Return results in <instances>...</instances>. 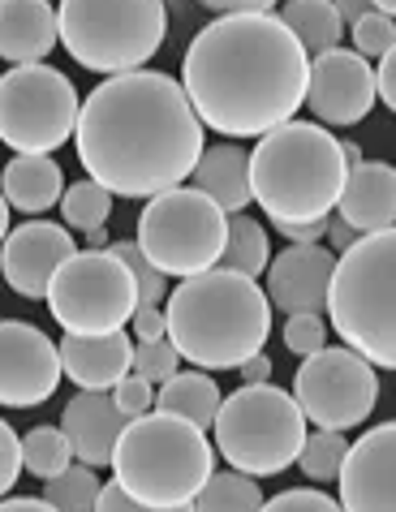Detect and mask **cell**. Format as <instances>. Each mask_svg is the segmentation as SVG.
<instances>
[{"mask_svg": "<svg viewBox=\"0 0 396 512\" xmlns=\"http://www.w3.org/2000/svg\"><path fill=\"white\" fill-rule=\"evenodd\" d=\"M112 474L147 508H190L216 474V448L207 444L203 426L151 409L125 422L112 452Z\"/></svg>", "mask_w": 396, "mask_h": 512, "instance_id": "5", "label": "cell"}, {"mask_svg": "<svg viewBox=\"0 0 396 512\" xmlns=\"http://www.w3.org/2000/svg\"><path fill=\"white\" fill-rule=\"evenodd\" d=\"M61 44L52 0H0V56L9 65H39Z\"/></svg>", "mask_w": 396, "mask_h": 512, "instance_id": "21", "label": "cell"}, {"mask_svg": "<svg viewBox=\"0 0 396 512\" xmlns=\"http://www.w3.org/2000/svg\"><path fill=\"white\" fill-rule=\"evenodd\" d=\"M379 99L375 69L362 52H319L310 61V87H306V108L319 125H358L371 117Z\"/></svg>", "mask_w": 396, "mask_h": 512, "instance_id": "14", "label": "cell"}, {"mask_svg": "<svg viewBox=\"0 0 396 512\" xmlns=\"http://www.w3.org/2000/svg\"><path fill=\"white\" fill-rule=\"evenodd\" d=\"M203 9H211V13H272L280 0H198Z\"/></svg>", "mask_w": 396, "mask_h": 512, "instance_id": "42", "label": "cell"}, {"mask_svg": "<svg viewBox=\"0 0 396 512\" xmlns=\"http://www.w3.org/2000/svg\"><path fill=\"white\" fill-rule=\"evenodd\" d=\"M379 13H388V18H396V0H375Z\"/></svg>", "mask_w": 396, "mask_h": 512, "instance_id": "50", "label": "cell"}, {"mask_svg": "<svg viewBox=\"0 0 396 512\" xmlns=\"http://www.w3.org/2000/svg\"><path fill=\"white\" fill-rule=\"evenodd\" d=\"M61 371L78 383V392H112L134 371V340L121 332L104 336H61Z\"/></svg>", "mask_w": 396, "mask_h": 512, "instance_id": "18", "label": "cell"}, {"mask_svg": "<svg viewBox=\"0 0 396 512\" xmlns=\"http://www.w3.org/2000/svg\"><path fill=\"white\" fill-rule=\"evenodd\" d=\"M285 345H289V353H297V358H310V353L328 349V319L323 315H289Z\"/></svg>", "mask_w": 396, "mask_h": 512, "instance_id": "35", "label": "cell"}, {"mask_svg": "<svg viewBox=\"0 0 396 512\" xmlns=\"http://www.w3.org/2000/svg\"><path fill=\"white\" fill-rule=\"evenodd\" d=\"M181 371V353H177V345L173 340H138L134 345V375H143L147 383H168Z\"/></svg>", "mask_w": 396, "mask_h": 512, "instance_id": "33", "label": "cell"}, {"mask_svg": "<svg viewBox=\"0 0 396 512\" xmlns=\"http://www.w3.org/2000/svg\"><path fill=\"white\" fill-rule=\"evenodd\" d=\"M306 414L297 396L276 383H242L220 401V414L211 422L216 452L224 465L250 478H276L302 457L306 444Z\"/></svg>", "mask_w": 396, "mask_h": 512, "instance_id": "7", "label": "cell"}, {"mask_svg": "<svg viewBox=\"0 0 396 512\" xmlns=\"http://www.w3.org/2000/svg\"><path fill=\"white\" fill-rule=\"evenodd\" d=\"M220 401L224 396H220L216 379H211L207 371H177L168 383L155 388V409L186 418L194 426H203V431H211V422H216V414H220Z\"/></svg>", "mask_w": 396, "mask_h": 512, "instance_id": "24", "label": "cell"}, {"mask_svg": "<svg viewBox=\"0 0 396 512\" xmlns=\"http://www.w3.org/2000/svg\"><path fill=\"white\" fill-rule=\"evenodd\" d=\"M181 87L207 130L263 138L306 104L310 52L280 13H224L190 39Z\"/></svg>", "mask_w": 396, "mask_h": 512, "instance_id": "2", "label": "cell"}, {"mask_svg": "<svg viewBox=\"0 0 396 512\" xmlns=\"http://www.w3.org/2000/svg\"><path fill=\"white\" fill-rule=\"evenodd\" d=\"M99 491H104V482H99L95 469L82 465V461H74L65 474H56V478L44 482V500L56 512H95Z\"/></svg>", "mask_w": 396, "mask_h": 512, "instance_id": "29", "label": "cell"}, {"mask_svg": "<svg viewBox=\"0 0 396 512\" xmlns=\"http://www.w3.org/2000/svg\"><path fill=\"white\" fill-rule=\"evenodd\" d=\"M336 482L345 512H396V422L362 431Z\"/></svg>", "mask_w": 396, "mask_h": 512, "instance_id": "16", "label": "cell"}, {"mask_svg": "<svg viewBox=\"0 0 396 512\" xmlns=\"http://www.w3.org/2000/svg\"><path fill=\"white\" fill-rule=\"evenodd\" d=\"M375 87H379V99L396 112V48L379 61V69H375Z\"/></svg>", "mask_w": 396, "mask_h": 512, "instance_id": "43", "label": "cell"}, {"mask_svg": "<svg viewBox=\"0 0 396 512\" xmlns=\"http://www.w3.org/2000/svg\"><path fill=\"white\" fill-rule=\"evenodd\" d=\"M242 383H272V358L267 353H254L242 366Z\"/></svg>", "mask_w": 396, "mask_h": 512, "instance_id": "45", "label": "cell"}, {"mask_svg": "<svg viewBox=\"0 0 396 512\" xmlns=\"http://www.w3.org/2000/svg\"><path fill=\"white\" fill-rule=\"evenodd\" d=\"M349 177L345 147L319 121H285L250 151V190L272 224L328 220Z\"/></svg>", "mask_w": 396, "mask_h": 512, "instance_id": "4", "label": "cell"}, {"mask_svg": "<svg viewBox=\"0 0 396 512\" xmlns=\"http://www.w3.org/2000/svg\"><path fill=\"white\" fill-rule=\"evenodd\" d=\"M358 237H362V233L353 229L349 220H341V216H328V246H332L336 254H345V250H349Z\"/></svg>", "mask_w": 396, "mask_h": 512, "instance_id": "44", "label": "cell"}, {"mask_svg": "<svg viewBox=\"0 0 396 512\" xmlns=\"http://www.w3.org/2000/svg\"><path fill=\"white\" fill-rule=\"evenodd\" d=\"M61 345L26 319H0V405L35 409L61 383Z\"/></svg>", "mask_w": 396, "mask_h": 512, "instance_id": "13", "label": "cell"}, {"mask_svg": "<svg viewBox=\"0 0 396 512\" xmlns=\"http://www.w3.org/2000/svg\"><path fill=\"white\" fill-rule=\"evenodd\" d=\"M341 147H345V160H349V168H353V164H362V147H353V142H341Z\"/></svg>", "mask_w": 396, "mask_h": 512, "instance_id": "49", "label": "cell"}, {"mask_svg": "<svg viewBox=\"0 0 396 512\" xmlns=\"http://www.w3.org/2000/svg\"><path fill=\"white\" fill-rule=\"evenodd\" d=\"M220 267L254 276V280H259V272L272 267V246H267V233H263V224L254 216H233L229 220V241H224Z\"/></svg>", "mask_w": 396, "mask_h": 512, "instance_id": "27", "label": "cell"}, {"mask_svg": "<svg viewBox=\"0 0 396 512\" xmlns=\"http://www.w3.org/2000/svg\"><path fill=\"white\" fill-rule=\"evenodd\" d=\"M138 246L164 276H203L224 259L229 211L194 186H177L147 198L138 216Z\"/></svg>", "mask_w": 396, "mask_h": 512, "instance_id": "9", "label": "cell"}, {"mask_svg": "<svg viewBox=\"0 0 396 512\" xmlns=\"http://www.w3.org/2000/svg\"><path fill=\"white\" fill-rule=\"evenodd\" d=\"M74 461H78L74 444H69V435L61 426H35V431L22 435V465H26V474H35L39 482L65 474Z\"/></svg>", "mask_w": 396, "mask_h": 512, "instance_id": "28", "label": "cell"}, {"mask_svg": "<svg viewBox=\"0 0 396 512\" xmlns=\"http://www.w3.org/2000/svg\"><path fill=\"white\" fill-rule=\"evenodd\" d=\"M0 190H5L9 207L26 211V216H39V211L56 207L65 198V177H61V164L52 155H18V160L5 164L0 173Z\"/></svg>", "mask_w": 396, "mask_h": 512, "instance_id": "23", "label": "cell"}, {"mask_svg": "<svg viewBox=\"0 0 396 512\" xmlns=\"http://www.w3.org/2000/svg\"><path fill=\"white\" fill-rule=\"evenodd\" d=\"M328 319L371 366L396 371V224L362 233L336 259Z\"/></svg>", "mask_w": 396, "mask_h": 512, "instance_id": "6", "label": "cell"}, {"mask_svg": "<svg viewBox=\"0 0 396 512\" xmlns=\"http://www.w3.org/2000/svg\"><path fill=\"white\" fill-rule=\"evenodd\" d=\"M112 216V194L99 186V181L91 177H82L78 186H69L65 198H61V220H65V229H78V233H95V229H104Z\"/></svg>", "mask_w": 396, "mask_h": 512, "instance_id": "30", "label": "cell"}, {"mask_svg": "<svg viewBox=\"0 0 396 512\" xmlns=\"http://www.w3.org/2000/svg\"><path fill=\"white\" fill-rule=\"evenodd\" d=\"M0 512H56V508L44 500V495H35V500L31 495H18V500H0Z\"/></svg>", "mask_w": 396, "mask_h": 512, "instance_id": "46", "label": "cell"}, {"mask_svg": "<svg viewBox=\"0 0 396 512\" xmlns=\"http://www.w3.org/2000/svg\"><path fill=\"white\" fill-rule=\"evenodd\" d=\"M9 211H13V207H9V198H5V190H0V246H5V237L13 233V229H9Z\"/></svg>", "mask_w": 396, "mask_h": 512, "instance_id": "48", "label": "cell"}, {"mask_svg": "<svg viewBox=\"0 0 396 512\" xmlns=\"http://www.w3.org/2000/svg\"><path fill=\"white\" fill-rule=\"evenodd\" d=\"M336 259L341 254L315 246H289L272 254L267 267V297L276 310L285 315H323L332 297V276H336Z\"/></svg>", "mask_w": 396, "mask_h": 512, "instance_id": "17", "label": "cell"}, {"mask_svg": "<svg viewBox=\"0 0 396 512\" xmlns=\"http://www.w3.org/2000/svg\"><path fill=\"white\" fill-rule=\"evenodd\" d=\"M345 457H349V439L341 431H315L306 435L297 465H302V474L310 482H336L345 469Z\"/></svg>", "mask_w": 396, "mask_h": 512, "instance_id": "31", "label": "cell"}, {"mask_svg": "<svg viewBox=\"0 0 396 512\" xmlns=\"http://www.w3.org/2000/svg\"><path fill=\"white\" fill-rule=\"evenodd\" d=\"M69 254H78L74 229L52 224V220L18 224V229L5 237V246H0V276H5V284L18 297L39 302V297H48L56 267H61Z\"/></svg>", "mask_w": 396, "mask_h": 512, "instance_id": "15", "label": "cell"}, {"mask_svg": "<svg viewBox=\"0 0 396 512\" xmlns=\"http://www.w3.org/2000/svg\"><path fill=\"white\" fill-rule=\"evenodd\" d=\"M263 504H267V495L259 491V478L237 474V469H220L198 491L194 512H263Z\"/></svg>", "mask_w": 396, "mask_h": 512, "instance_id": "26", "label": "cell"}, {"mask_svg": "<svg viewBox=\"0 0 396 512\" xmlns=\"http://www.w3.org/2000/svg\"><path fill=\"white\" fill-rule=\"evenodd\" d=\"M112 405L121 409V418L125 422H134V418H143V414H151L155 409V383H147L143 375H125L117 388H112Z\"/></svg>", "mask_w": 396, "mask_h": 512, "instance_id": "36", "label": "cell"}, {"mask_svg": "<svg viewBox=\"0 0 396 512\" xmlns=\"http://www.w3.org/2000/svg\"><path fill=\"white\" fill-rule=\"evenodd\" d=\"M168 340L198 371H242L272 336V297L254 276L211 267L181 280L164 302Z\"/></svg>", "mask_w": 396, "mask_h": 512, "instance_id": "3", "label": "cell"}, {"mask_svg": "<svg viewBox=\"0 0 396 512\" xmlns=\"http://www.w3.org/2000/svg\"><path fill=\"white\" fill-rule=\"evenodd\" d=\"M336 9H341V18L353 26V22H362L366 13H375V0H336Z\"/></svg>", "mask_w": 396, "mask_h": 512, "instance_id": "47", "label": "cell"}, {"mask_svg": "<svg viewBox=\"0 0 396 512\" xmlns=\"http://www.w3.org/2000/svg\"><path fill=\"white\" fill-rule=\"evenodd\" d=\"M78 87L52 65H13L0 78V142L18 155H52L78 130Z\"/></svg>", "mask_w": 396, "mask_h": 512, "instance_id": "11", "label": "cell"}, {"mask_svg": "<svg viewBox=\"0 0 396 512\" xmlns=\"http://www.w3.org/2000/svg\"><path fill=\"white\" fill-rule=\"evenodd\" d=\"M293 396L306 422L319 431H353L375 414L379 405V375L375 366L349 345H328L297 366Z\"/></svg>", "mask_w": 396, "mask_h": 512, "instance_id": "12", "label": "cell"}, {"mask_svg": "<svg viewBox=\"0 0 396 512\" xmlns=\"http://www.w3.org/2000/svg\"><path fill=\"white\" fill-rule=\"evenodd\" d=\"M336 216L358 233H379L396 224V168L384 160H362L349 168Z\"/></svg>", "mask_w": 396, "mask_h": 512, "instance_id": "20", "label": "cell"}, {"mask_svg": "<svg viewBox=\"0 0 396 512\" xmlns=\"http://www.w3.org/2000/svg\"><path fill=\"white\" fill-rule=\"evenodd\" d=\"M130 327H134L138 340H164L168 336V315H164L160 306H138Z\"/></svg>", "mask_w": 396, "mask_h": 512, "instance_id": "40", "label": "cell"}, {"mask_svg": "<svg viewBox=\"0 0 396 512\" xmlns=\"http://www.w3.org/2000/svg\"><path fill=\"white\" fill-rule=\"evenodd\" d=\"M276 233L289 237V246H315L319 237H328V220H302V224H272Z\"/></svg>", "mask_w": 396, "mask_h": 512, "instance_id": "41", "label": "cell"}, {"mask_svg": "<svg viewBox=\"0 0 396 512\" xmlns=\"http://www.w3.org/2000/svg\"><path fill=\"white\" fill-rule=\"evenodd\" d=\"M78 164L112 198H155L194 177L203 121L186 87L160 69L117 74L87 95L74 130Z\"/></svg>", "mask_w": 396, "mask_h": 512, "instance_id": "1", "label": "cell"}, {"mask_svg": "<svg viewBox=\"0 0 396 512\" xmlns=\"http://www.w3.org/2000/svg\"><path fill=\"white\" fill-rule=\"evenodd\" d=\"M263 512H345L341 500L323 491H310V487H293V491H280L276 500H267Z\"/></svg>", "mask_w": 396, "mask_h": 512, "instance_id": "37", "label": "cell"}, {"mask_svg": "<svg viewBox=\"0 0 396 512\" xmlns=\"http://www.w3.org/2000/svg\"><path fill=\"white\" fill-rule=\"evenodd\" d=\"M190 181H194V190H203L207 198H216V203L229 211V216H242V211L254 203V190H250V151H242L237 142L207 147Z\"/></svg>", "mask_w": 396, "mask_h": 512, "instance_id": "22", "label": "cell"}, {"mask_svg": "<svg viewBox=\"0 0 396 512\" xmlns=\"http://www.w3.org/2000/svg\"><path fill=\"white\" fill-rule=\"evenodd\" d=\"M108 250L117 254V259L134 272V284H138V306H160V302H168V293H173V289H168V276H164L160 267H155V263L147 259L138 241H112Z\"/></svg>", "mask_w": 396, "mask_h": 512, "instance_id": "32", "label": "cell"}, {"mask_svg": "<svg viewBox=\"0 0 396 512\" xmlns=\"http://www.w3.org/2000/svg\"><path fill=\"white\" fill-rule=\"evenodd\" d=\"M48 310L74 336L121 332L138 310L134 272L112 250H78L56 267L48 284Z\"/></svg>", "mask_w": 396, "mask_h": 512, "instance_id": "10", "label": "cell"}, {"mask_svg": "<svg viewBox=\"0 0 396 512\" xmlns=\"http://www.w3.org/2000/svg\"><path fill=\"white\" fill-rule=\"evenodd\" d=\"M61 431L74 444V457L82 465H112L117 439L125 431L121 409L112 405V392H78L61 414Z\"/></svg>", "mask_w": 396, "mask_h": 512, "instance_id": "19", "label": "cell"}, {"mask_svg": "<svg viewBox=\"0 0 396 512\" xmlns=\"http://www.w3.org/2000/svg\"><path fill=\"white\" fill-rule=\"evenodd\" d=\"M392 48H396V18L375 9V13H366L362 22H353V52H362L366 61H371V56L384 61Z\"/></svg>", "mask_w": 396, "mask_h": 512, "instance_id": "34", "label": "cell"}, {"mask_svg": "<svg viewBox=\"0 0 396 512\" xmlns=\"http://www.w3.org/2000/svg\"><path fill=\"white\" fill-rule=\"evenodd\" d=\"M285 26L297 35V44L306 52H332L341 48V35H345V18L336 9V0H285L280 9Z\"/></svg>", "mask_w": 396, "mask_h": 512, "instance_id": "25", "label": "cell"}, {"mask_svg": "<svg viewBox=\"0 0 396 512\" xmlns=\"http://www.w3.org/2000/svg\"><path fill=\"white\" fill-rule=\"evenodd\" d=\"M61 44L91 74H134L168 35L164 0H61Z\"/></svg>", "mask_w": 396, "mask_h": 512, "instance_id": "8", "label": "cell"}, {"mask_svg": "<svg viewBox=\"0 0 396 512\" xmlns=\"http://www.w3.org/2000/svg\"><path fill=\"white\" fill-rule=\"evenodd\" d=\"M22 439H18V431L0 418V500L18 487V474H22Z\"/></svg>", "mask_w": 396, "mask_h": 512, "instance_id": "38", "label": "cell"}, {"mask_svg": "<svg viewBox=\"0 0 396 512\" xmlns=\"http://www.w3.org/2000/svg\"><path fill=\"white\" fill-rule=\"evenodd\" d=\"M95 512H194V504H190V508H147V504H138L134 495L125 491L117 478H112L108 487L99 491V504H95Z\"/></svg>", "mask_w": 396, "mask_h": 512, "instance_id": "39", "label": "cell"}]
</instances>
